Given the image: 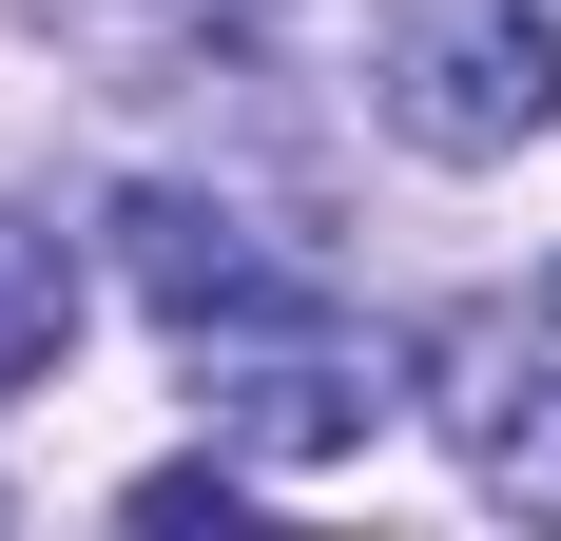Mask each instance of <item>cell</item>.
Instances as JSON below:
<instances>
[{
	"label": "cell",
	"instance_id": "6da1fadb",
	"mask_svg": "<svg viewBox=\"0 0 561 541\" xmlns=\"http://www.w3.org/2000/svg\"><path fill=\"white\" fill-rule=\"evenodd\" d=\"M116 270L156 290V329L214 368V348H290V329H330V270L272 252L252 214H214V194H136L116 214Z\"/></svg>",
	"mask_w": 561,
	"mask_h": 541
},
{
	"label": "cell",
	"instance_id": "7a4b0ae2",
	"mask_svg": "<svg viewBox=\"0 0 561 541\" xmlns=\"http://www.w3.org/2000/svg\"><path fill=\"white\" fill-rule=\"evenodd\" d=\"M426 406H446V445H465L484 503L561 522V290L542 310H465L446 348H426Z\"/></svg>",
	"mask_w": 561,
	"mask_h": 541
},
{
	"label": "cell",
	"instance_id": "3957f363",
	"mask_svg": "<svg viewBox=\"0 0 561 541\" xmlns=\"http://www.w3.org/2000/svg\"><path fill=\"white\" fill-rule=\"evenodd\" d=\"M388 136H407V156H523V136H561V20H542V0L426 20L407 78H388Z\"/></svg>",
	"mask_w": 561,
	"mask_h": 541
},
{
	"label": "cell",
	"instance_id": "277c9868",
	"mask_svg": "<svg viewBox=\"0 0 561 541\" xmlns=\"http://www.w3.org/2000/svg\"><path fill=\"white\" fill-rule=\"evenodd\" d=\"M252 464H330V445H368V368H348L330 329H290V348H214V387H194Z\"/></svg>",
	"mask_w": 561,
	"mask_h": 541
},
{
	"label": "cell",
	"instance_id": "5b68a950",
	"mask_svg": "<svg viewBox=\"0 0 561 541\" xmlns=\"http://www.w3.org/2000/svg\"><path fill=\"white\" fill-rule=\"evenodd\" d=\"M58 39L136 58V78H214V58H252V39H272V0H58Z\"/></svg>",
	"mask_w": 561,
	"mask_h": 541
},
{
	"label": "cell",
	"instance_id": "8992f818",
	"mask_svg": "<svg viewBox=\"0 0 561 541\" xmlns=\"http://www.w3.org/2000/svg\"><path fill=\"white\" fill-rule=\"evenodd\" d=\"M58 348H78V252L39 214H0V387H39Z\"/></svg>",
	"mask_w": 561,
	"mask_h": 541
}]
</instances>
